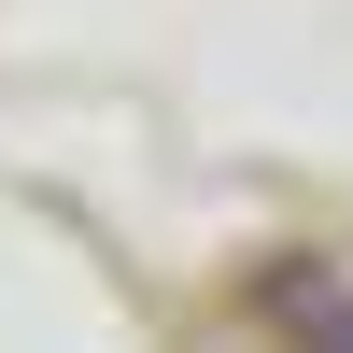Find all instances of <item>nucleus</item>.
Instances as JSON below:
<instances>
[{
	"label": "nucleus",
	"instance_id": "nucleus-1",
	"mask_svg": "<svg viewBox=\"0 0 353 353\" xmlns=\"http://www.w3.org/2000/svg\"><path fill=\"white\" fill-rule=\"evenodd\" d=\"M297 339H311V353H353V297H311V311H297Z\"/></svg>",
	"mask_w": 353,
	"mask_h": 353
}]
</instances>
